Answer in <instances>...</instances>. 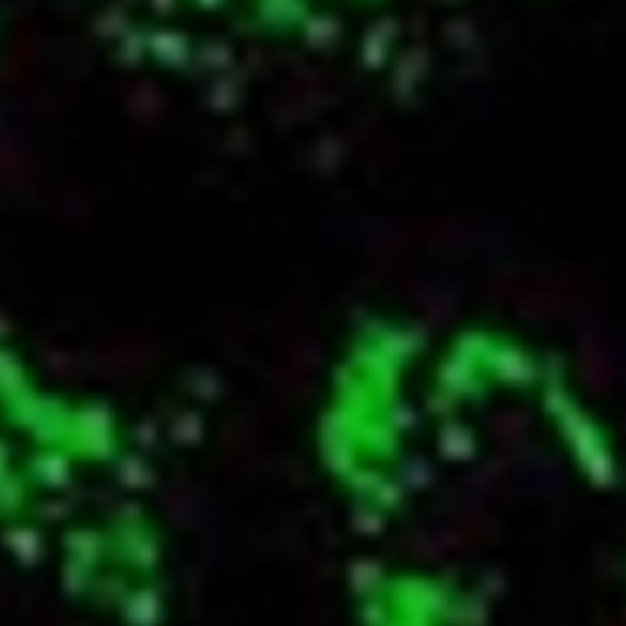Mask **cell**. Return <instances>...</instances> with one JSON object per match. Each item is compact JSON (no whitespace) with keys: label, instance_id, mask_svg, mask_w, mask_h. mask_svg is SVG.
Instances as JSON below:
<instances>
[{"label":"cell","instance_id":"cell-2","mask_svg":"<svg viewBox=\"0 0 626 626\" xmlns=\"http://www.w3.org/2000/svg\"><path fill=\"white\" fill-rule=\"evenodd\" d=\"M141 56H147V26L133 23L118 37V59H122V63H137Z\"/></svg>","mask_w":626,"mask_h":626},{"label":"cell","instance_id":"cell-1","mask_svg":"<svg viewBox=\"0 0 626 626\" xmlns=\"http://www.w3.org/2000/svg\"><path fill=\"white\" fill-rule=\"evenodd\" d=\"M96 34H104V37H122L129 26H133V19H129L126 12V4H107L96 12Z\"/></svg>","mask_w":626,"mask_h":626}]
</instances>
